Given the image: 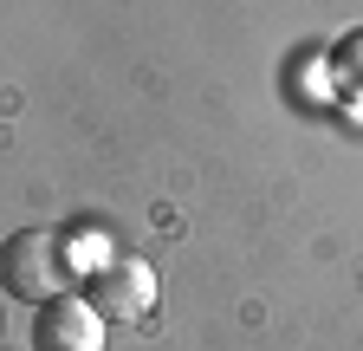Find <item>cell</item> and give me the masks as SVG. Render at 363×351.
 Segmentation results:
<instances>
[{"mask_svg": "<svg viewBox=\"0 0 363 351\" xmlns=\"http://www.w3.org/2000/svg\"><path fill=\"white\" fill-rule=\"evenodd\" d=\"M84 299L98 306L111 325H136V319H150V306H156V274L143 260H104V267L84 280Z\"/></svg>", "mask_w": 363, "mask_h": 351, "instance_id": "2", "label": "cell"}, {"mask_svg": "<svg viewBox=\"0 0 363 351\" xmlns=\"http://www.w3.org/2000/svg\"><path fill=\"white\" fill-rule=\"evenodd\" d=\"M72 280V260H65V241L52 228H20L7 234V247H0V286H7V299H59Z\"/></svg>", "mask_w": 363, "mask_h": 351, "instance_id": "1", "label": "cell"}, {"mask_svg": "<svg viewBox=\"0 0 363 351\" xmlns=\"http://www.w3.org/2000/svg\"><path fill=\"white\" fill-rule=\"evenodd\" d=\"M65 260H72V267H84V274H98L104 267V260H117L98 234H78V241H65Z\"/></svg>", "mask_w": 363, "mask_h": 351, "instance_id": "5", "label": "cell"}, {"mask_svg": "<svg viewBox=\"0 0 363 351\" xmlns=\"http://www.w3.org/2000/svg\"><path fill=\"white\" fill-rule=\"evenodd\" d=\"M331 85H337L344 98H357V104H363V33L337 39V53H331Z\"/></svg>", "mask_w": 363, "mask_h": 351, "instance_id": "4", "label": "cell"}, {"mask_svg": "<svg viewBox=\"0 0 363 351\" xmlns=\"http://www.w3.org/2000/svg\"><path fill=\"white\" fill-rule=\"evenodd\" d=\"M104 325L111 319L91 299L59 293V299L33 306V351H104Z\"/></svg>", "mask_w": 363, "mask_h": 351, "instance_id": "3", "label": "cell"}]
</instances>
